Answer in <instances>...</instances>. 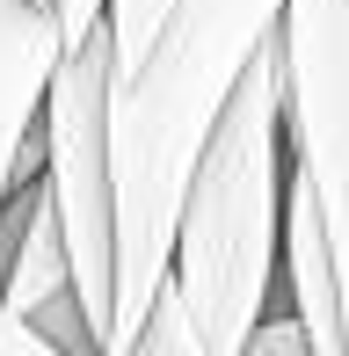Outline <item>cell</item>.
I'll list each match as a JSON object with an SVG mask.
<instances>
[{
  "instance_id": "obj_1",
  "label": "cell",
  "mask_w": 349,
  "mask_h": 356,
  "mask_svg": "<svg viewBox=\"0 0 349 356\" xmlns=\"http://www.w3.org/2000/svg\"><path fill=\"white\" fill-rule=\"evenodd\" d=\"M291 0H174L168 29L131 73L109 66V168H117V334L131 356L174 284V225L197 160L226 124L247 66L269 51Z\"/></svg>"
},
{
  "instance_id": "obj_2",
  "label": "cell",
  "mask_w": 349,
  "mask_h": 356,
  "mask_svg": "<svg viewBox=\"0 0 349 356\" xmlns=\"http://www.w3.org/2000/svg\"><path fill=\"white\" fill-rule=\"evenodd\" d=\"M291 131H284V51L247 66L226 124L197 160V182L174 225V291L211 356H241L277 313L284 262V189H291Z\"/></svg>"
},
{
  "instance_id": "obj_3",
  "label": "cell",
  "mask_w": 349,
  "mask_h": 356,
  "mask_svg": "<svg viewBox=\"0 0 349 356\" xmlns=\"http://www.w3.org/2000/svg\"><path fill=\"white\" fill-rule=\"evenodd\" d=\"M109 29L73 44L44 102V189H51L58 233L73 254V291L109 356L117 334V168H109Z\"/></svg>"
},
{
  "instance_id": "obj_4",
  "label": "cell",
  "mask_w": 349,
  "mask_h": 356,
  "mask_svg": "<svg viewBox=\"0 0 349 356\" xmlns=\"http://www.w3.org/2000/svg\"><path fill=\"white\" fill-rule=\"evenodd\" d=\"M277 51H284L291 175L313 189V211H320L327 254L342 277V327H349V0H291Z\"/></svg>"
},
{
  "instance_id": "obj_5",
  "label": "cell",
  "mask_w": 349,
  "mask_h": 356,
  "mask_svg": "<svg viewBox=\"0 0 349 356\" xmlns=\"http://www.w3.org/2000/svg\"><path fill=\"white\" fill-rule=\"evenodd\" d=\"M66 66V37L44 0H0V218L44 175V102Z\"/></svg>"
},
{
  "instance_id": "obj_6",
  "label": "cell",
  "mask_w": 349,
  "mask_h": 356,
  "mask_svg": "<svg viewBox=\"0 0 349 356\" xmlns=\"http://www.w3.org/2000/svg\"><path fill=\"white\" fill-rule=\"evenodd\" d=\"M168 8L174 0H109L102 29H109V51H117V73H131L138 58L153 51V37L168 29Z\"/></svg>"
},
{
  "instance_id": "obj_7",
  "label": "cell",
  "mask_w": 349,
  "mask_h": 356,
  "mask_svg": "<svg viewBox=\"0 0 349 356\" xmlns=\"http://www.w3.org/2000/svg\"><path fill=\"white\" fill-rule=\"evenodd\" d=\"M131 356H211L174 284L161 291V305H153V320H146V334H138V349H131Z\"/></svg>"
},
{
  "instance_id": "obj_8",
  "label": "cell",
  "mask_w": 349,
  "mask_h": 356,
  "mask_svg": "<svg viewBox=\"0 0 349 356\" xmlns=\"http://www.w3.org/2000/svg\"><path fill=\"white\" fill-rule=\"evenodd\" d=\"M241 356H313V342H306V327H298L291 313H269L262 327H255V342H247Z\"/></svg>"
},
{
  "instance_id": "obj_9",
  "label": "cell",
  "mask_w": 349,
  "mask_h": 356,
  "mask_svg": "<svg viewBox=\"0 0 349 356\" xmlns=\"http://www.w3.org/2000/svg\"><path fill=\"white\" fill-rule=\"evenodd\" d=\"M51 15H58V37H66V51H73V44H88L95 29H102L109 0H51Z\"/></svg>"
},
{
  "instance_id": "obj_10",
  "label": "cell",
  "mask_w": 349,
  "mask_h": 356,
  "mask_svg": "<svg viewBox=\"0 0 349 356\" xmlns=\"http://www.w3.org/2000/svg\"><path fill=\"white\" fill-rule=\"evenodd\" d=\"M0 356H66V349H58V342H44L29 320H15L8 305H0Z\"/></svg>"
},
{
  "instance_id": "obj_11",
  "label": "cell",
  "mask_w": 349,
  "mask_h": 356,
  "mask_svg": "<svg viewBox=\"0 0 349 356\" xmlns=\"http://www.w3.org/2000/svg\"><path fill=\"white\" fill-rule=\"evenodd\" d=\"M44 8H51V0H44Z\"/></svg>"
}]
</instances>
